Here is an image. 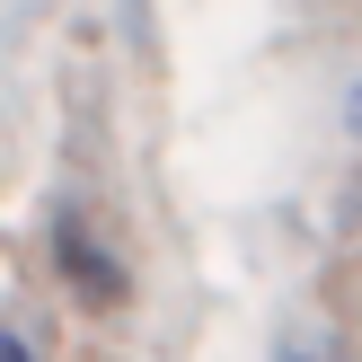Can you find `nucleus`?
<instances>
[{"label": "nucleus", "mask_w": 362, "mask_h": 362, "mask_svg": "<svg viewBox=\"0 0 362 362\" xmlns=\"http://www.w3.org/2000/svg\"><path fill=\"white\" fill-rule=\"evenodd\" d=\"M53 274L71 283V300H80V310H124V300H133V274H124V257L115 247L98 239V230L80 221V212H53Z\"/></svg>", "instance_id": "nucleus-1"}, {"label": "nucleus", "mask_w": 362, "mask_h": 362, "mask_svg": "<svg viewBox=\"0 0 362 362\" xmlns=\"http://www.w3.org/2000/svg\"><path fill=\"white\" fill-rule=\"evenodd\" d=\"M265 362H345V345H336V336H283Z\"/></svg>", "instance_id": "nucleus-2"}, {"label": "nucleus", "mask_w": 362, "mask_h": 362, "mask_svg": "<svg viewBox=\"0 0 362 362\" xmlns=\"http://www.w3.org/2000/svg\"><path fill=\"white\" fill-rule=\"evenodd\" d=\"M0 362H35V354H27V345H18V336H0Z\"/></svg>", "instance_id": "nucleus-3"}]
</instances>
